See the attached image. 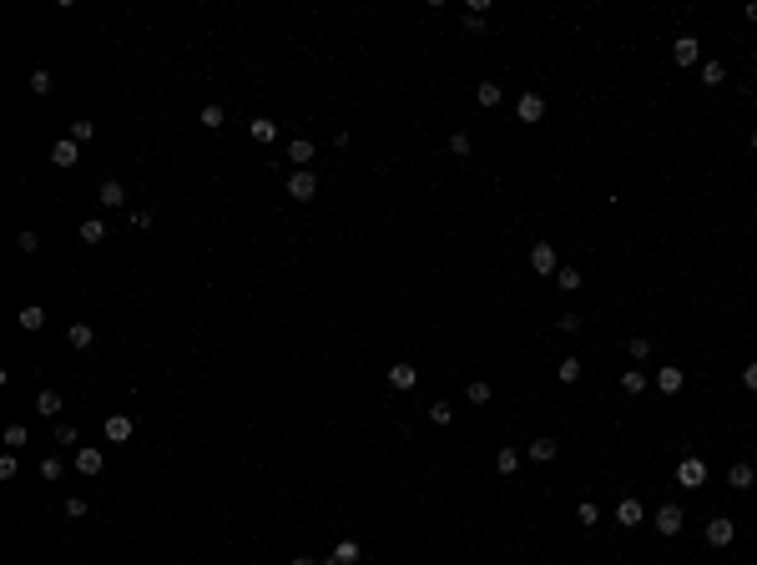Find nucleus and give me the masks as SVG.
<instances>
[{"label": "nucleus", "instance_id": "nucleus-1", "mask_svg": "<svg viewBox=\"0 0 757 565\" xmlns=\"http://www.w3.org/2000/svg\"><path fill=\"white\" fill-rule=\"evenodd\" d=\"M313 192H319V177H313V167H298L288 177V197L293 202H313Z\"/></svg>", "mask_w": 757, "mask_h": 565}, {"label": "nucleus", "instance_id": "nucleus-2", "mask_svg": "<svg viewBox=\"0 0 757 565\" xmlns=\"http://www.w3.org/2000/svg\"><path fill=\"white\" fill-rule=\"evenodd\" d=\"M76 162H81V142L61 137V142L51 147V167H76Z\"/></svg>", "mask_w": 757, "mask_h": 565}, {"label": "nucleus", "instance_id": "nucleus-3", "mask_svg": "<svg viewBox=\"0 0 757 565\" xmlns=\"http://www.w3.org/2000/svg\"><path fill=\"white\" fill-rule=\"evenodd\" d=\"M732 535H737V525L727 520V515H712V525H707V545H732Z\"/></svg>", "mask_w": 757, "mask_h": 565}, {"label": "nucleus", "instance_id": "nucleus-4", "mask_svg": "<svg viewBox=\"0 0 757 565\" xmlns=\"http://www.w3.org/2000/svg\"><path fill=\"white\" fill-rule=\"evenodd\" d=\"M515 116L520 121H541L546 116V97H541V91H525V97L515 101Z\"/></svg>", "mask_w": 757, "mask_h": 565}, {"label": "nucleus", "instance_id": "nucleus-5", "mask_svg": "<svg viewBox=\"0 0 757 565\" xmlns=\"http://www.w3.org/2000/svg\"><path fill=\"white\" fill-rule=\"evenodd\" d=\"M101 434H106V445H126V439H132V419H126V414H106Z\"/></svg>", "mask_w": 757, "mask_h": 565}, {"label": "nucleus", "instance_id": "nucleus-6", "mask_svg": "<svg viewBox=\"0 0 757 565\" xmlns=\"http://www.w3.org/2000/svg\"><path fill=\"white\" fill-rule=\"evenodd\" d=\"M530 268L541 273V278H550V273H555V247H550V242H535V247H530Z\"/></svg>", "mask_w": 757, "mask_h": 565}, {"label": "nucleus", "instance_id": "nucleus-7", "mask_svg": "<svg viewBox=\"0 0 757 565\" xmlns=\"http://www.w3.org/2000/svg\"><path fill=\"white\" fill-rule=\"evenodd\" d=\"M16 323H20L25 333H41V328H46V308H41V303H25V308L16 313Z\"/></svg>", "mask_w": 757, "mask_h": 565}, {"label": "nucleus", "instance_id": "nucleus-8", "mask_svg": "<svg viewBox=\"0 0 757 565\" xmlns=\"http://www.w3.org/2000/svg\"><path fill=\"white\" fill-rule=\"evenodd\" d=\"M677 480H682L687 490H697V485L707 480V464H702V459H682V464H677Z\"/></svg>", "mask_w": 757, "mask_h": 565}, {"label": "nucleus", "instance_id": "nucleus-9", "mask_svg": "<svg viewBox=\"0 0 757 565\" xmlns=\"http://www.w3.org/2000/svg\"><path fill=\"white\" fill-rule=\"evenodd\" d=\"M672 56H677V66H697V61H702V46H697V36H682V41L672 46Z\"/></svg>", "mask_w": 757, "mask_h": 565}, {"label": "nucleus", "instance_id": "nucleus-10", "mask_svg": "<svg viewBox=\"0 0 757 565\" xmlns=\"http://www.w3.org/2000/svg\"><path fill=\"white\" fill-rule=\"evenodd\" d=\"M682 525H687V520H682L677 505H661V510H656V530H661V535H682Z\"/></svg>", "mask_w": 757, "mask_h": 565}, {"label": "nucleus", "instance_id": "nucleus-11", "mask_svg": "<svg viewBox=\"0 0 757 565\" xmlns=\"http://www.w3.org/2000/svg\"><path fill=\"white\" fill-rule=\"evenodd\" d=\"M97 202H101V207H121V202H126V187H121L116 177H106V182L97 187Z\"/></svg>", "mask_w": 757, "mask_h": 565}, {"label": "nucleus", "instance_id": "nucleus-12", "mask_svg": "<svg viewBox=\"0 0 757 565\" xmlns=\"http://www.w3.org/2000/svg\"><path fill=\"white\" fill-rule=\"evenodd\" d=\"M359 560H364V550H359L354 540H338V545H333V555H328L324 565H359Z\"/></svg>", "mask_w": 757, "mask_h": 565}, {"label": "nucleus", "instance_id": "nucleus-13", "mask_svg": "<svg viewBox=\"0 0 757 565\" xmlns=\"http://www.w3.org/2000/svg\"><path fill=\"white\" fill-rule=\"evenodd\" d=\"M419 384V368L414 364H394L389 368V389H414Z\"/></svg>", "mask_w": 757, "mask_h": 565}, {"label": "nucleus", "instance_id": "nucleus-14", "mask_svg": "<svg viewBox=\"0 0 757 565\" xmlns=\"http://www.w3.org/2000/svg\"><path fill=\"white\" fill-rule=\"evenodd\" d=\"M682 384H687V379H682L677 364H661V368H656V389H661V394H677Z\"/></svg>", "mask_w": 757, "mask_h": 565}, {"label": "nucleus", "instance_id": "nucleus-15", "mask_svg": "<svg viewBox=\"0 0 757 565\" xmlns=\"http://www.w3.org/2000/svg\"><path fill=\"white\" fill-rule=\"evenodd\" d=\"M247 132H252V142H263V147H268V142L278 137V121H273V116H252V121H247Z\"/></svg>", "mask_w": 757, "mask_h": 565}, {"label": "nucleus", "instance_id": "nucleus-16", "mask_svg": "<svg viewBox=\"0 0 757 565\" xmlns=\"http://www.w3.org/2000/svg\"><path fill=\"white\" fill-rule=\"evenodd\" d=\"M76 475H101V449H76Z\"/></svg>", "mask_w": 757, "mask_h": 565}, {"label": "nucleus", "instance_id": "nucleus-17", "mask_svg": "<svg viewBox=\"0 0 757 565\" xmlns=\"http://www.w3.org/2000/svg\"><path fill=\"white\" fill-rule=\"evenodd\" d=\"M616 520H621V525H641V520H646L641 499H621V505H616Z\"/></svg>", "mask_w": 757, "mask_h": 565}, {"label": "nucleus", "instance_id": "nucleus-18", "mask_svg": "<svg viewBox=\"0 0 757 565\" xmlns=\"http://www.w3.org/2000/svg\"><path fill=\"white\" fill-rule=\"evenodd\" d=\"M66 338H71V349H91V343H97V328H91V323H71Z\"/></svg>", "mask_w": 757, "mask_h": 565}, {"label": "nucleus", "instance_id": "nucleus-19", "mask_svg": "<svg viewBox=\"0 0 757 565\" xmlns=\"http://www.w3.org/2000/svg\"><path fill=\"white\" fill-rule=\"evenodd\" d=\"M288 162H298V167L313 162V142H308V137H293V142H288Z\"/></svg>", "mask_w": 757, "mask_h": 565}, {"label": "nucleus", "instance_id": "nucleus-20", "mask_svg": "<svg viewBox=\"0 0 757 565\" xmlns=\"http://www.w3.org/2000/svg\"><path fill=\"white\" fill-rule=\"evenodd\" d=\"M752 480H757V475H752V464H742V459L727 469V485H732V490H752Z\"/></svg>", "mask_w": 757, "mask_h": 565}, {"label": "nucleus", "instance_id": "nucleus-21", "mask_svg": "<svg viewBox=\"0 0 757 565\" xmlns=\"http://www.w3.org/2000/svg\"><path fill=\"white\" fill-rule=\"evenodd\" d=\"M530 459H541V464H550V459H555V439H550V434H541V439H530Z\"/></svg>", "mask_w": 757, "mask_h": 565}, {"label": "nucleus", "instance_id": "nucleus-22", "mask_svg": "<svg viewBox=\"0 0 757 565\" xmlns=\"http://www.w3.org/2000/svg\"><path fill=\"white\" fill-rule=\"evenodd\" d=\"M197 121H202V127H207V132H217V127H223V121H228V116H223V106H217V101H207V106L197 111Z\"/></svg>", "mask_w": 757, "mask_h": 565}, {"label": "nucleus", "instance_id": "nucleus-23", "mask_svg": "<svg viewBox=\"0 0 757 565\" xmlns=\"http://www.w3.org/2000/svg\"><path fill=\"white\" fill-rule=\"evenodd\" d=\"M36 409H41L46 419H56V414H61V394H56V389H41V399H36Z\"/></svg>", "mask_w": 757, "mask_h": 565}, {"label": "nucleus", "instance_id": "nucleus-24", "mask_svg": "<svg viewBox=\"0 0 757 565\" xmlns=\"http://www.w3.org/2000/svg\"><path fill=\"white\" fill-rule=\"evenodd\" d=\"M555 288H560V293H576V288H581V273H576V268H555Z\"/></svg>", "mask_w": 757, "mask_h": 565}, {"label": "nucleus", "instance_id": "nucleus-25", "mask_svg": "<svg viewBox=\"0 0 757 565\" xmlns=\"http://www.w3.org/2000/svg\"><path fill=\"white\" fill-rule=\"evenodd\" d=\"M555 379H560V384H576V379H581V359H560V364H555Z\"/></svg>", "mask_w": 757, "mask_h": 565}, {"label": "nucleus", "instance_id": "nucleus-26", "mask_svg": "<svg viewBox=\"0 0 757 565\" xmlns=\"http://www.w3.org/2000/svg\"><path fill=\"white\" fill-rule=\"evenodd\" d=\"M621 389H626V394H646V373H641V368H626V373H621Z\"/></svg>", "mask_w": 757, "mask_h": 565}, {"label": "nucleus", "instance_id": "nucleus-27", "mask_svg": "<svg viewBox=\"0 0 757 565\" xmlns=\"http://www.w3.org/2000/svg\"><path fill=\"white\" fill-rule=\"evenodd\" d=\"M495 469H500V475H515V469H520V454H515L510 445H505V449L495 454Z\"/></svg>", "mask_w": 757, "mask_h": 565}, {"label": "nucleus", "instance_id": "nucleus-28", "mask_svg": "<svg viewBox=\"0 0 757 565\" xmlns=\"http://www.w3.org/2000/svg\"><path fill=\"white\" fill-rule=\"evenodd\" d=\"M101 237H106V223H101V217H86V223H81V242H101Z\"/></svg>", "mask_w": 757, "mask_h": 565}, {"label": "nucleus", "instance_id": "nucleus-29", "mask_svg": "<svg viewBox=\"0 0 757 565\" xmlns=\"http://www.w3.org/2000/svg\"><path fill=\"white\" fill-rule=\"evenodd\" d=\"M727 81V66H722V61H707L702 66V86H722Z\"/></svg>", "mask_w": 757, "mask_h": 565}, {"label": "nucleus", "instance_id": "nucleus-30", "mask_svg": "<svg viewBox=\"0 0 757 565\" xmlns=\"http://www.w3.org/2000/svg\"><path fill=\"white\" fill-rule=\"evenodd\" d=\"M475 101H480V106H500V86H495V81H480V86H475Z\"/></svg>", "mask_w": 757, "mask_h": 565}, {"label": "nucleus", "instance_id": "nucleus-31", "mask_svg": "<svg viewBox=\"0 0 757 565\" xmlns=\"http://www.w3.org/2000/svg\"><path fill=\"white\" fill-rule=\"evenodd\" d=\"M490 394H495V389H490L485 379H475V384L464 389V399H469V404H490Z\"/></svg>", "mask_w": 757, "mask_h": 565}, {"label": "nucleus", "instance_id": "nucleus-32", "mask_svg": "<svg viewBox=\"0 0 757 565\" xmlns=\"http://www.w3.org/2000/svg\"><path fill=\"white\" fill-rule=\"evenodd\" d=\"M51 86H56V81H51V71H46V66H41V71H30V91H36V97H46Z\"/></svg>", "mask_w": 757, "mask_h": 565}, {"label": "nucleus", "instance_id": "nucleus-33", "mask_svg": "<svg viewBox=\"0 0 757 565\" xmlns=\"http://www.w3.org/2000/svg\"><path fill=\"white\" fill-rule=\"evenodd\" d=\"M61 475H66V464H61L56 454H51V459H41V480H61Z\"/></svg>", "mask_w": 757, "mask_h": 565}, {"label": "nucleus", "instance_id": "nucleus-34", "mask_svg": "<svg viewBox=\"0 0 757 565\" xmlns=\"http://www.w3.org/2000/svg\"><path fill=\"white\" fill-rule=\"evenodd\" d=\"M25 439H30V429H25V424H11V429H6V445H11V449H20Z\"/></svg>", "mask_w": 757, "mask_h": 565}, {"label": "nucleus", "instance_id": "nucleus-35", "mask_svg": "<svg viewBox=\"0 0 757 565\" xmlns=\"http://www.w3.org/2000/svg\"><path fill=\"white\" fill-rule=\"evenodd\" d=\"M576 520H581V525H596V520H601V510H596L591 499H581V505H576Z\"/></svg>", "mask_w": 757, "mask_h": 565}, {"label": "nucleus", "instance_id": "nucleus-36", "mask_svg": "<svg viewBox=\"0 0 757 565\" xmlns=\"http://www.w3.org/2000/svg\"><path fill=\"white\" fill-rule=\"evenodd\" d=\"M97 137V127H91V121H71V142H91Z\"/></svg>", "mask_w": 757, "mask_h": 565}, {"label": "nucleus", "instance_id": "nucleus-37", "mask_svg": "<svg viewBox=\"0 0 757 565\" xmlns=\"http://www.w3.org/2000/svg\"><path fill=\"white\" fill-rule=\"evenodd\" d=\"M555 328H560V333H576V328H581V313H560Z\"/></svg>", "mask_w": 757, "mask_h": 565}, {"label": "nucleus", "instance_id": "nucleus-38", "mask_svg": "<svg viewBox=\"0 0 757 565\" xmlns=\"http://www.w3.org/2000/svg\"><path fill=\"white\" fill-rule=\"evenodd\" d=\"M429 419H434V424H450L455 409H450V404H429Z\"/></svg>", "mask_w": 757, "mask_h": 565}, {"label": "nucleus", "instance_id": "nucleus-39", "mask_svg": "<svg viewBox=\"0 0 757 565\" xmlns=\"http://www.w3.org/2000/svg\"><path fill=\"white\" fill-rule=\"evenodd\" d=\"M51 439H56V445H76V429H71V424H56Z\"/></svg>", "mask_w": 757, "mask_h": 565}, {"label": "nucleus", "instance_id": "nucleus-40", "mask_svg": "<svg viewBox=\"0 0 757 565\" xmlns=\"http://www.w3.org/2000/svg\"><path fill=\"white\" fill-rule=\"evenodd\" d=\"M16 247H20V253H36V247H41V237H36V232H30V228H25V232L16 237Z\"/></svg>", "mask_w": 757, "mask_h": 565}, {"label": "nucleus", "instance_id": "nucleus-41", "mask_svg": "<svg viewBox=\"0 0 757 565\" xmlns=\"http://www.w3.org/2000/svg\"><path fill=\"white\" fill-rule=\"evenodd\" d=\"M81 515H86V499L71 495V499H66V520H81Z\"/></svg>", "mask_w": 757, "mask_h": 565}, {"label": "nucleus", "instance_id": "nucleus-42", "mask_svg": "<svg viewBox=\"0 0 757 565\" xmlns=\"http://www.w3.org/2000/svg\"><path fill=\"white\" fill-rule=\"evenodd\" d=\"M631 359H651V338H631Z\"/></svg>", "mask_w": 757, "mask_h": 565}, {"label": "nucleus", "instance_id": "nucleus-43", "mask_svg": "<svg viewBox=\"0 0 757 565\" xmlns=\"http://www.w3.org/2000/svg\"><path fill=\"white\" fill-rule=\"evenodd\" d=\"M450 151H455V156H469V137L455 132V137H450Z\"/></svg>", "mask_w": 757, "mask_h": 565}, {"label": "nucleus", "instance_id": "nucleus-44", "mask_svg": "<svg viewBox=\"0 0 757 565\" xmlns=\"http://www.w3.org/2000/svg\"><path fill=\"white\" fill-rule=\"evenodd\" d=\"M0 480H16V454H0Z\"/></svg>", "mask_w": 757, "mask_h": 565}, {"label": "nucleus", "instance_id": "nucleus-45", "mask_svg": "<svg viewBox=\"0 0 757 565\" xmlns=\"http://www.w3.org/2000/svg\"><path fill=\"white\" fill-rule=\"evenodd\" d=\"M464 30H485V15L480 11H464Z\"/></svg>", "mask_w": 757, "mask_h": 565}, {"label": "nucleus", "instance_id": "nucleus-46", "mask_svg": "<svg viewBox=\"0 0 757 565\" xmlns=\"http://www.w3.org/2000/svg\"><path fill=\"white\" fill-rule=\"evenodd\" d=\"M742 384H747V389H757V364H747V368H742Z\"/></svg>", "mask_w": 757, "mask_h": 565}, {"label": "nucleus", "instance_id": "nucleus-47", "mask_svg": "<svg viewBox=\"0 0 757 565\" xmlns=\"http://www.w3.org/2000/svg\"><path fill=\"white\" fill-rule=\"evenodd\" d=\"M742 15H747V20H757V0H747V6H742Z\"/></svg>", "mask_w": 757, "mask_h": 565}, {"label": "nucleus", "instance_id": "nucleus-48", "mask_svg": "<svg viewBox=\"0 0 757 565\" xmlns=\"http://www.w3.org/2000/svg\"><path fill=\"white\" fill-rule=\"evenodd\" d=\"M293 565H319V560H313V555H298V560H293Z\"/></svg>", "mask_w": 757, "mask_h": 565}, {"label": "nucleus", "instance_id": "nucleus-49", "mask_svg": "<svg viewBox=\"0 0 757 565\" xmlns=\"http://www.w3.org/2000/svg\"><path fill=\"white\" fill-rule=\"evenodd\" d=\"M752 151H757V132H752Z\"/></svg>", "mask_w": 757, "mask_h": 565}, {"label": "nucleus", "instance_id": "nucleus-50", "mask_svg": "<svg viewBox=\"0 0 757 565\" xmlns=\"http://www.w3.org/2000/svg\"><path fill=\"white\" fill-rule=\"evenodd\" d=\"M752 66H757V51H752Z\"/></svg>", "mask_w": 757, "mask_h": 565}]
</instances>
